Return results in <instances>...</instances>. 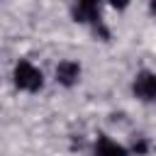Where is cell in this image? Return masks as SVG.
<instances>
[{"mask_svg": "<svg viewBox=\"0 0 156 156\" xmlns=\"http://www.w3.org/2000/svg\"><path fill=\"white\" fill-rule=\"evenodd\" d=\"M110 5H112V7H117V10H124V7L129 5V0H110Z\"/></svg>", "mask_w": 156, "mask_h": 156, "instance_id": "6", "label": "cell"}, {"mask_svg": "<svg viewBox=\"0 0 156 156\" xmlns=\"http://www.w3.org/2000/svg\"><path fill=\"white\" fill-rule=\"evenodd\" d=\"M134 95L141 100H154L156 98V73L141 71L134 78Z\"/></svg>", "mask_w": 156, "mask_h": 156, "instance_id": "2", "label": "cell"}, {"mask_svg": "<svg viewBox=\"0 0 156 156\" xmlns=\"http://www.w3.org/2000/svg\"><path fill=\"white\" fill-rule=\"evenodd\" d=\"M78 76H80V66L76 61H61L58 68H56V78L63 85H73L78 80Z\"/></svg>", "mask_w": 156, "mask_h": 156, "instance_id": "4", "label": "cell"}, {"mask_svg": "<svg viewBox=\"0 0 156 156\" xmlns=\"http://www.w3.org/2000/svg\"><path fill=\"white\" fill-rule=\"evenodd\" d=\"M15 83H17V88L34 93V90L41 88V73H39V68H34L29 61H20V63L15 66Z\"/></svg>", "mask_w": 156, "mask_h": 156, "instance_id": "1", "label": "cell"}, {"mask_svg": "<svg viewBox=\"0 0 156 156\" xmlns=\"http://www.w3.org/2000/svg\"><path fill=\"white\" fill-rule=\"evenodd\" d=\"M134 151H139V154H144V151H146V144H144V141H139V144H134Z\"/></svg>", "mask_w": 156, "mask_h": 156, "instance_id": "7", "label": "cell"}, {"mask_svg": "<svg viewBox=\"0 0 156 156\" xmlns=\"http://www.w3.org/2000/svg\"><path fill=\"white\" fill-rule=\"evenodd\" d=\"M73 17H76V22L100 24V5H98V0H78L76 7H73Z\"/></svg>", "mask_w": 156, "mask_h": 156, "instance_id": "3", "label": "cell"}, {"mask_svg": "<svg viewBox=\"0 0 156 156\" xmlns=\"http://www.w3.org/2000/svg\"><path fill=\"white\" fill-rule=\"evenodd\" d=\"M151 12L156 15V0H151Z\"/></svg>", "mask_w": 156, "mask_h": 156, "instance_id": "8", "label": "cell"}, {"mask_svg": "<svg viewBox=\"0 0 156 156\" xmlns=\"http://www.w3.org/2000/svg\"><path fill=\"white\" fill-rule=\"evenodd\" d=\"M95 156H127V151H124V146H119L110 136H100L95 141Z\"/></svg>", "mask_w": 156, "mask_h": 156, "instance_id": "5", "label": "cell"}]
</instances>
